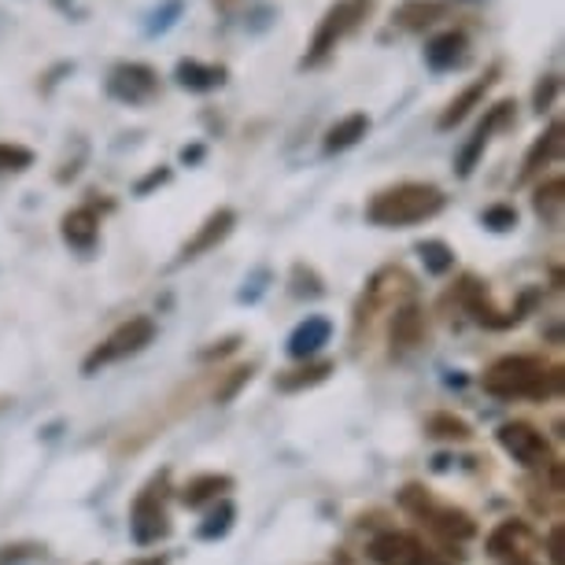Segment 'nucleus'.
Segmentation results:
<instances>
[{"label": "nucleus", "mask_w": 565, "mask_h": 565, "mask_svg": "<svg viewBox=\"0 0 565 565\" xmlns=\"http://www.w3.org/2000/svg\"><path fill=\"white\" fill-rule=\"evenodd\" d=\"M481 385L495 399H551L562 392V366L540 355H507L488 366Z\"/></svg>", "instance_id": "obj_1"}, {"label": "nucleus", "mask_w": 565, "mask_h": 565, "mask_svg": "<svg viewBox=\"0 0 565 565\" xmlns=\"http://www.w3.org/2000/svg\"><path fill=\"white\" fill-rule=\"evenodd\" d=\"M447 207L444 189L429 185V181H399L392 189H381L377 196H370L366 222L381 230H407L418 222L436 218Z\"/></svg>", "instance_id": "obj_2"}, {"label": "nucleus", "mask_w": 565, "mask_h": 565, "mask_svg": "<svg viewBox=\"0 0 565 565\" xmlns=\"http://www.w3.org/2000/svg\"><path fill=\"white\" fill-rule=\"evenodd\" d=\"M373 8H377V0H337V4H329L326 15L318 19L311 45H307L303 60H300V71L326 67V63L337 56V49L370 23Z\"/></svg>", "instance_id": "obj_3"}, {"label": "nucleus", "mask_w": 565, "mask_h": 565, "mask_svg": "<svg viewBox=\"0 0 565 565\" xmlns=\"http://www.w3.org/2000/svg\"><path fill=\"white\" fill-rule=\"evenodd\" d=\"M399 507L407 510V514L418 518L429 532H436V536H440L444 543H462V540H469L477 532L473 518H469L466 510L436 503V499L429 495V488H422V484H407V488H403V492H399Z\"/></svg>", "instance_id": "obj_4"}, {"label": "nucleus", "mask_w": 565, "mask_h": 565, "mask_svg": "<svg viewBox=\"0 0 565 565\" xmlns=\"http://www.w3.org/2000/svg\"><path fill=\"white\" fill-rule=\"evenodd\" d=\"M104 89H108L111 100L126 104V108H145V104H152L163 93V82H159V71L152 63L119 60L108 71V78H104Z\"/></svg>", "instance_id": "obj_5"}, {"label": "nucleus", "mask_w": 565, "mask_h": 565, "mask_svg": "<svg viewBox=\"0 0 565 565\" xmlns=\"http://www.w3.org/2000/svg\"><path fill=\"white\" fill-rule=\"evenodd\" d=\"M370 558L377 565H458L462 558H451L447 551L429 547L414 532H381L370 540Z\"/></svg>", "instance_id": "obj_6"}, {"label": "nucleus", "mask_w": 565, "mask_h": 565, "mask_svg": "<svg viewBox=\"0 0 565 565\" xmlns=\"http://www.w3.org/2000/svg\"><path fill=\"white\" fill-rule=\"evenodd\" d=\"M152 340H156V322L148 315H137V318H130V322H122L119 329H115L108 340H100V344L85 355L82 370L97 373L100 366H111V362H122V359L137 355V351H145Z\"/></svg>", "instance_id": "obj_7"}, {"label": "nucleus", "mask_w": 565, "mask_h": 565, "mask_svg": "<svg viewBox=\"0 0 565 565\" xmlns=\"http://www.w3.org/2000/svg\"><path fill=\"white\" fill-rule=\"evenodd\" d=\"M455 296H458V303L466 307L469 315H473V322H481L488 329H510V326H518L521 318H525V311L532 303H536V292H525L521 296V307H514V311H499V307L488 300V289L477 277H462V281L455 285Z\"/></svg>", "instance_id": "obj_8"}, {"label": "nucleus", "mask_w": 565, "mask_h": 565, "mask_svg": "<svg viewBox=\"0 0 565 565\" xmlns=\"http://www.w3.org/2000/svg\"><path fill=\"white\" fill-rule=\"evenodd\" d=\"M514 100H499L492 108L484 111V119L477 122V130L466 137V145L458 148V159H455V174L458 178H469L477 170V163L484 159V148L492 145V137L499 130H507V126H514Z\"/></svg>", "instance_id": "obj_9"}, {"label": "nucleus", "mask_w": 565, "mask_h": 565, "mask_svg": "<svg viewBox=\"0 0 565 565\" xmlns=\"http://www.w3.org/2000/svg\"><path fill=\"white\" fill-rule=\"evenodd\" d=\"M495 436H499V444H503V451L514 458V462L525 466V469H547L554 462L547 436H543L536 425H529V422H507V425H499Z\"/></svg>", "instance_id": "obj_10"}, {"label": "nucleus", "mask_w": 565, "mask_h": 565, "mask_svg": "<svg viewBox=\"0 0 565 565\" xmlns=\"http://www.w3.org/2000/svg\"><path fill=\"white\" fill-rule=\"evenodd\" d=\"M422 60L433 74H455L473 60V41H469V34L462 26L440 30V34H433L429 41H425Z\"/></svg>", "instance_id": "obj_11"}, {"label": "nucleus", "mask_w": 565, "mask_h": 565, "mask_svg": "<svg viewBox=\"0 0 565 565\" xmlns=\"http://www.w3.org/2000/svg\"><path fill=\"white\" fill-rule=\"evenodd\" d=\"M499 74H503V63H492V67H488V71L481 74V78L469 82L466 89L458 93V97L447 100V108L440 111V119H436V130H444V134H447V130H455L458 122H466L469 115H473V108H481L488 93L495 89Z\"/></svg>", "instance_id": "obj_12"}, {"label": "nucleus", "mask_w": 565, "mask_h": 565, "mask_svg": "<svg viewBox=\"0 0 565 565\" xmlns=\"http://www.w3.org/2000/svg\"><path fill=\"white\" fill-rule=\"evenodd\" d=\"M130 529H134V540L148 547V543H159L170 536V518L163 510V495L152 488H145L141 499L134 503V518H130Z\"/></svg>", "instance_id": "obj_13"}, {"label": "nucleus", "mask_w": 565, "mask_h": 565, "mask_svg": "<svg viewBox=\"0 0 565 565\" xmlns=\"http://www.w3.org/2000/svg\"><path fill=\"white\" fill-rule=\"evenodd\" d=\"M233 226H237V211H233V207L211 211V215L204 218V226H200V230L193 233V241L181 244L178 263H189V259H200L204 252H215L218 244L233 233Z\"/></svg>", "instance_id": "obj_14"}, {"label": "nucleus", "mask_w": 565, "mask_h": 565, "mask_svg": "<svg viewBox=\"0 0 565 565\" xmlns=\"http://www.w3.org/2000/svg\"><path fill=\"white\" fill-rule=\"evenodd\" d=\"M174 82H178V89L207 97V93H218L222 85L230 82V67L226 63H204V60H178Z\"/></svg>", "instance_id": "obj_15"}, {"label": "nucleus", "mask_w": 565, "mask_h": 565, "mask_svg": "<svg viewBox=\"0 0 565 565\" xmlns=\"http://www.w3.org/2000/svg\"><path fill=\"white\" fill-rule=\"evenodd\" d=\"M451 8L455 0H403L396 12H392V26L403 30V34H425L440 19L451 15Z\"/></svg>", "instance_id": "obj_16"}, {"label": "nucleus", "mask_w": 565, "mask_h": 565, "mask_svg": "<svg viewBox=\"0 0 565 565\" xmlns=\"http://www.w3.org/2000/svg\"><path fill=\"white\" fill-rule=\"evenodd\" d=\"M536 551V532H532L525 521H503V525L492 529V536H488V554L492 558H529V554Z\"/></svg>", "instance_id": "obj_17"}, {"label": "nucleus", "mask_w": 565, "mask_h": 565, "mask_svg": "<svg viewBox=\"0 0 565 565\" xmlns=\"http://www.w3.org/2000/svg\"><path fill=\"white\" fill-rule=\"evenodd\" d=\"M562 122L554 119L547 130H543L536 141H532V148L525 152V163H521V174H518V185H529L532 178L536 174H543V170H547L554 159L562 156Z\"/></svg>", "instance_id": "obj_18"}, {"label": "nucleus", "mask_w": 565, "mask_h": 565, "mask_svg": "<svg viewBox=\"0 0 565 565\" xmlns=\"http://www.w3.org/2000/svg\"><path fill=\"white\" fill-rule=\"evenodd\" d=\"M60 233H63V241H67L74 252L89 255L93 248H97V237H100L97 211H93V207H74V211H67V215L60 218Z\"/></svg>", "instance_id": "obj_19"}, {"label": "nucleus", "mask_w": 565, "mask_h": 565, "mask_svg": "<svg viewBox=\"0 0 565 565\" xmlns=\"http://www.w3.org/2000/svg\"><path fill=\"white\" fill-rule=\"evenodd\" d=\"M329 337H333V322L322 315H311L307 322H300L292 329V337H289V355L292 359H311L318 355L326 344H329Z\"/></svg>", "instance_id": "obj_20"}, {"label": "nucleus", "mask_w": 565, "mask_h": 565, "mask_svg": "<svg viewBox=\"0 0 565 565\" xmlns=\"http://www.w3.org/2000/svg\"><path fill=\"white\" fill-rule=\"evenodd\" d=\"M366 134H370V115L366 111H351V115H344V119L333 122L326 130L322 152L326 156H340V152H348V148H355Z\"/></svg>", "instance_id": "obj_21"}, {"label": "nucleus", "mask_w": 565, "mask_h": 565, "mask_svg": "<svg viewBox=\"0 0 565 565\" xmlns=\"http://www.w3.org/2000/svg\"><path fill=\"white\" fill-rule=\"evenodd\" d=\"M425 337V315L418 303H403L396 307V318H392V351H411L418 348Z\"/></svg>", "instance_id": "obj_22"}, {"label": "nucleus", "mask_w": 565, "mask_h": 565, "mask_svg": "<svg viewBox=\"0 0 565 565\" xmlns=\"http://www.w3.org/2000/svg\"><path fill=\"white\" fill-rule=\"evenodd\" d=\"M562 207H565V181L562 178H551L543 181L536 189V196H532V211H536V218L543 226L558 230L562 226Z\"/></svg>", "instance_id": "obj_23"}, {"label": "nucleus", "mask_w": 565, "mask_h": 565, "mask_svg": "<svg viewBox=\"0 0 565 565\" xmlns=\"http://www.w3.org/2000/svg\"><path fill=\"white\" fill-rule=\"evenodd\" d=\"M233 481L226 473H204L196 477V481H189L185 488H181V503L185 507H204L211 503V499H218L222 492H230Z\"/></svg>", "instance_id": "obj_24"}, {"label": "nucleus", "mask_w": 565, "mask_h": 565, "mask_svg": "<svg viewBox=\"0 0 565 565\" xmlns=\"http://www.w3.org/2000/svg\"><path fill=\"white\" fill-rule=\"evenodd\" d=\"M333 373V362H307L300 370H289L277 377V388L281 392H300V388H311L318 381H326Z\"/></svg>", "instance_id": "obj_25"}, {"label": "nucleus", "mask_w": 565, "mask_h": 565, "mask_svg": "<svg viewBox=\"0 0 565 565\" xmlns=\"http://www.w3.org/2000/svg\"><path fill=\"white\" fill-rule=\"evenodd\" d=\"M414 252L422 255V263H425V270H429L433 277H444V274H451L455 270V252L447 248L444 241H418L414 244Z\"/></svg>", "instance_id": "obj_26"}, {"label": "nucleus", "mask_w": 565, "mask_h": 565, "mask_svg": "<svg viewBox=\"0 0 565 565\" xmlns=\"http://www.w3.org/2000/svg\"><path fill=\"white\" fill-rule=\"evenodd\" d=\"M34 167V152L26 145H12V141H0V178L8 174H26Z\"/></svg>", "instance_id": "obj_27"}, {"label": "nucleus", "mask_w": 565, "mask_h": 565, "mask_svg": "<svg viewBox=\"0 0 565 565\" xmlns=\"http://www.w3.org/2000/svg\"><path fill=\"white\" fill-rule=\"evenodd\" d=\"M429 436H436V440H469L473 436V429L462 422V418H455V414H433L429 418Z\"/></svg>", "instance_id": "obj_28"}, {"label": "nucleus", "mask_w": 565, "mask_h": 565, "mask_svg": "<svg viewBox=\"0 0 565 565\" xmlns=\"http://www.w3.org/2000/svg\"><path fill=\"white\" fill-rule=\"evenodd\" d=\"M181 12H185V4H181V0H167L163 8H156V12L148 15L145 34H148V38H163L167 30H174V23L181 19Z\"/></svg>", "instance_id": "obj_29"}, {"label": "nucleus", "mask_w": 565, "mask_h": 565, "mask_svg": "<svg viewBox=\"0 0 565 565\" xmlns=\"http://www.w3.org/2000/svg\"><path fill=\"white\" fill-rule=\"evenodd\" d=\"M558 89H562V74L558 71H547L536 82V89H532V111H536V115L551 111L554 100H558Z\"/></svg>", "instance_id": "obj_30"}, {"label": "nucleus", "mask_w": 565, "mask_h": 565, "mask_svg": "<svg viewBox=\"0 0 565 565\" xmlns=\"http://www.w3.org/2000/svg\"><path fill=\"white\" fill-rule=\"evenodd\" d=\"M481 222H484V230H492V233H510L518 226V207L514 204H492V207L481 211Z\"/></svg>", "instance_id": "obj_31"}, {"label": "nucleus", "mask_w": 565, "mask_h": 565, "mask_svg": "<svg viewBox=\"0 0 565 565\" xmlns=\"http://www.w3.org/2000/svg\"><path fill=\"white\" fill-rule=\"evenodd\" d=\"M233 518H237V510H233L230 503H222L215 514H211L204 525H200V540H218L226 536V532L233 529Z\"/></svg>", "instance_id": "obj_32"}, {"label": "nucleus", "mask_w": 565, "mask_h": 565, "mask_svg": "<svg viewBox=\"0 0 565 565\" xmlns=\"http://www.w3.org/2000/svg\"><path fill=\"white\" fill-rule=\"evenodd\" d=\"M322 277H318L311 266L296 263L292 266V296H322Z\"/></svg>", "instance_id": "obj_33"}, {"label": "nucleus", "mask_w": 565, "mask_h": 565, "mask_svg": "<svg viewBox=\"0 0 565 565\" xmlns=\"http://www.w3.org/2000/svg\"><path fill=\"white\" fill-rule=\"evenodd\" d=\"M167 181H170V167H156L152 174H145L141 181H137V196H148L152 189L167 185Z\"/></svg>", "instance_id": "obj_34"}, {"label": "nucleus", "mask_w": 565, "mask_h": 565, "mask_svg": "<svg viewBox=\"0 0 565 565\" xmlns=\"http://www.w3.org/2000/svg\"><path fill=\"white\" fill-rule=\"evenodd\" d=\"M63 74H74V63H71V60H63V63H56L52 71H45V78H41V93H45V97L63 82Z\"/></svg>", "instance_id": "obj_35"}, {"label": "nucleus", "mask_w": 565, "mask_h": 565, "mask_svg": "<svg viewBox=\"0 0 565 565\" xmlns=\"http://www.w3.org/2000/svg\"><path fill=\"white\" fill-rule=\"evenodd\" d=\"M547 554H551V562H554V565H565V529H562V525H554V529H551V536H547Z\"/></svg>", "instance_id": "obj_36"}, {"label": "nucleus", "mask_w": 565, "mask_h": 565, "mask_svg": "<svg viewBox=\"0 0 565 565\" xmlns=\"http://www.w3.org/2000/svg\"><path fill=\"white\" fill-rule=\"evenodd\" d=\"M204 152H207L204 145H185V148H181V163H185V167H196L200 159H204Z\"/></svg>", "instance_id": "obj_37"}, {"label": "nucleus", "mask_w": 565, "mask_h": 565, "mask_svg": "<svg viewBox=\"0 0 565 565\" xmlns=\"http://www.w3.org/2000/svg\"><path fill=\"white\" fill-rule=\"evenodd\" d=\"M52 4H56L63 15H71V19H82V12H78V8H74V0H52Z\"/></svg>", "instance_id": "obj_38"}, {"label": "nucleus", "mask_w": 565, "mask_h": 565, "mask_svg": "<svg viewBox=\"0 0 565 565\" xmlns=\"http://www.w3.org/2000/svg\"><path fill=\"white\" fill-rule=\"evenodd\" d=\"M237 344H241V340H237V337H230V340H222L218 348H211L207 355H226V351H233V348H237Z\"/></svg>", "instance_id": "obj_39"}, {"label": "nucleus", "mask_w": 565, "mask_h": 565, "mask_svg": "<svg viewBox=\"0 0 565 565\" xmlns=\"http://www.w3.org/2000/svg\"><path fill=\"white\" fill-rule=\"evenodd\" d=\"M134 565H167V558H159V554H156V558H148V562H134Z\"/></svg>", "instance_id": "obj_40"}, {"label": "nucleus", "mask_w": 565, "mask_h": 565, "mask_svg": "<svg viewBox=\"0 0 565 565\" xmlns=\"http://www.w3.org/2000/svg\"><path fill=\"white\" fill-rule=\"evenodd\" d=\"M510 565H536V562H529V558H521V562H510Z\"/></svg>", "instance_id": "obj_41"}]
</instances>
